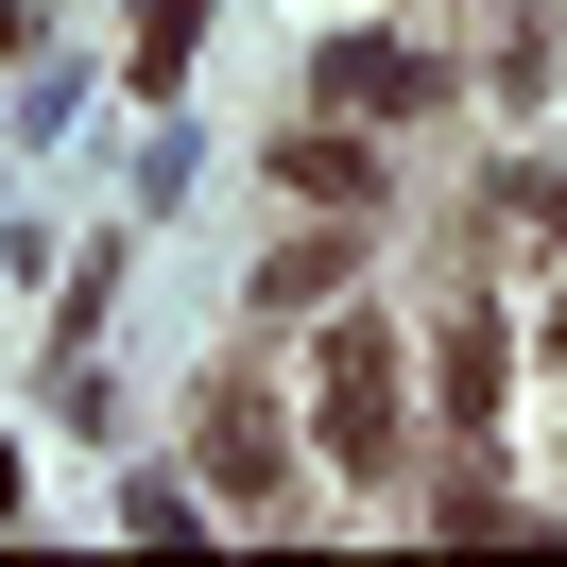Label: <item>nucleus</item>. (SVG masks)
I'll return each mask as SVG.
<instances>
[{
    "label": "nucleus",
    "mask_w": 567,
    "mask_h": 567,
    "mask_svg": "<svg viewBox=\"0 0 567 567\" xmlns=\"http://www.w3.org/2000/svg\"><path fill=\"white\" fill-rule=\"evenodd\" d=\"M344 258H361V241H276V258H258V310H310V292H344Z\"/></svg>",
    "instance_id": "nucleus-5"
},
{
    "label": "nucleus",
    "mask_w": 567,
    "mask_h": 567,
    "mask_svg": "<svg viewBox=\"0 0 567 567\" xmlns=\"http://www.w3.org/2000/svg\"><path fill=\"white\" fill-rule=\"evenodd\" d=\"M207 447H224V482H276V413H258V379H224V413H207Z\"/></svg>",
    "instance_id": "nucleus-4"
},
{
    "label": "nucleus",
    "mask_w": 567,
    "mask_h": 567,
    "mask_svg": "<svg viewBox=\"0 0 567 567\" xmlns=\"http://www.w3.org/2000/svg\"><path fill=\"white\" fill-rule=\"evenodd\" d=\"M310 379H327V447H344V464H395V344H379V327H344Z\"/></svg>",
    "instance_id": "nucleus-1"
},
{
    "label": "nucleus",
    "mask_w": 567,
    "mask_h": 567,
    "mask_svg": "<svg viewBox=\"0 0 567 567\" xmlns=\"http://www.w3.org/2000/svg\"><path fill=\"white\" fill-rule=\"evenodd\" d=\"M327 104H344V121H395V104H430V70L395 35H344V52H327Z\"/></svg>",
    "instance_id": "nucleus-2"
},
{
    "label": "nucleus",
    "mask_w": 567,
    "mask_h": 567,
    "mask_svg": "<svg viewBox=\"0 0 567 567\" xmlns=\"http://www.w3.org/2000/svg\"><path fill=\"white\" fill-rule=\"evenodd\" d=\"M550 344H567V310H550Z\"/></svg>",
    "instance_id": "nucleus-8"
},
{
    "label": "nucleus",
    "mask_w": 567,
    "mask_h": 567,
    "mask_svg": "<svg viewBox=\"0 0 567 567\" xmlns=\"http://www.w3.org/2000/svg\"><path fill=\"white\" fill-rule=\"evenodd\" d=\"M276 173L327 189V207H379V155H361V138H276Z\"/></svg>",
    "instance_id": "nucleus-3"
},
{
    "label": "nucleus",
    "mask_w": 567,
    "mask_h": 567,
    "mask_svg": "<svg viewBox=\"0 0 567 567\" xmlns=\"http://www.w3.org/2000/svg\"><path fill=\"white\" fill-rule=\"evenodd\" d=\"M189 70V0H138V86H173Z\"/></svg>",
    "instance_id": "nucleus-6"
},
{
    "label": "nucleus",
    "mask_w": 567,
    "mask_h": 567,
    "mask_svg": "<svg viewBox=\"0 0 567 567\" xmlns=\"http://www.w3.org/2000/svg\"><path fill=\"white\" fill-rule=\"evenodd\" d=\"M0 516H18V447H0Z\"/></svg>",
    "instance_id": "nucleus-7"
}]
</instances>
